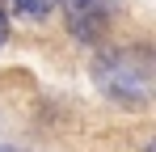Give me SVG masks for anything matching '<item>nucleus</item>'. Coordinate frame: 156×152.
<instances>
[{
    "instance_id": "1",
    "label": "nucleus",
    "mask_w": 156,
    "mask_h": 152,
    "mask_svg": "<svg viewBox=\"0 0 156 152\" xmlns=\"http://www.w3.org/2000/svg\"><path fill=\"white\" fill-rule=\"evenodd\" d=\"M17 17H51L59 0H9Z\"/></svg>"
},
{
    "instance_id": "2",
    "label": "nucleus",
    "mask_w": 156,
    "mask_h": 152,
    "mask_svg": "<svg viewBox=\"0 0 156 152\" xmlns=\"http://www.w3.org/2000/svg\"><path fill=\"white\" fill-rule=\"evenodd\" d=\"M4 38H9V17L0 13V47H4Z\"/></svg>"
},
{
    "instance_id": "3",
    "label": "nucleus",
    "mask_w": 156,
    "mask_h": 152,
    "mask_svg": "<svg viewBox=\"0 0 156 152\" xmlns=\"http://www.w3.org/2000/svg\"><path fill=\"white\" fill-rule=\"evenodd\" d=\"M0 152H13V148H0Z\"/></svg>"
}]
</instances>
